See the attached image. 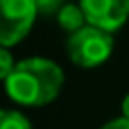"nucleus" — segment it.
I'll return each instance as SVG.
<instances>
[{
  "label": "nucleus",
  "mask_w": 129,
  "mask_h": 129,
  "mask_svg": "<svg viewBox=\"0 0 129 129\" xmlns=\"http://www.w3.org/2000/svg\"><path fill=\"white\" fill-rule=\"evenodd\" d=\"M100 129H129V120H127V118H116V120L102 125Z\"/></svg>",
  "instance_id": "nucleus-9"
},
{
  "label": "nucleus",
  "mask_w": 129,
  "mask_h": 129,
  "mask_svg": "<svg viewBox=\"0 0 129 129\" xmlns=\"http://www.w3.org/2000/svg\"><path fill=\"white\" fill-rule=\"evenodd\" d=\"M63 86V70L43 57L23 59L16 63L14 73L5 79L9 98L25 107L50 104Z\"/></svg>",
  "instance_id": "nucleus-1"
},
{
  "label": "nucleus",
  "mask_w": 129,
  "mask_h": 129,
  "mask_svg": "<svg viewBox=\"0 0 129 129\" xmlns=\"http://www.w3.org/2000/svg\"><path fill=\"white\" fill-rule=\"evenodd\" d=\"M2 7V27H0V43L2 48H11L14 43L23 41L39 14L34 0H0Z\"/></svg>",
  "instance_id": "nucleus-3"
},
{
  "label": "nucleus",
  "mask_w": 129,
  "mask_h": 129,
  "mask_svg": "<svg viewBox=\"0 0 129 129\" xmlns=\"http://www.w3.org/2000/svg\"><path fill=\"white\" fill-rule=\"evenodd\" d=\"M122 118L129 120V93L125 95V100H122Z\"/></svg>",
  "instance_id": "nucleus-10"
},
{
  "label": "nucleus",
  "mask_w": 129,
  "mask_h": 129,
  "mask_svg": "<svg viewBox=\"0 0 129 129\" xmlns=\"http://www.w3.org/2000/svg\"><path fill=\"white\" fill-rule=\"evenodd\" d=\"M0 129H32V125H29V120L23 113L5 109L0 113Z\"/></svg>",
  "instance_id": "nucleus-6"
},
{
  "label": "nucleus",
  "mask_w": 129,
  "mask_h": 129,
  "mask_svg": "<svg viewBox=\"0 0 129 129\" xmlns=\"http://www.w3.org/2000/svg\"><path fill=\"white\" fill-rule=\"evenodd\" d=\"M36 2V9L41 16H52V14H59L63 7H66V0H34Z\"/></svg>",
  "instance_id": "nucleus-7"
},
{
  "label": "nucleus",
  "mask_w": 129,
  "mask_h": 129,
  "mask_svg": "<svg viewBox=\"0 0 129 129\" xmlns=\"http://www.w3.org/2000/svg\"><path fill=\"white\" fill-rule=\"evenodd\" d=\"M14 68H16V63H14L11 54H9V48H0V77L7 79L14 73Z\"/></svg>",
  "instance_id": "nucleus-8"
},
{
  "label": "nucleus",
  "mask_w": 129,
  "mask_h": 129,
  "mask_svg": "<svg viewBox=\"0 0 129 129\" xmlns=\"http://www.w3.org/2000/svg\"><path fill=\"white\" fill-rule=\"evenodd\" d=\"M66 52H68V59L75 66H79V68H95V66H102L111 57V52H113V36H111V32H104L100 27L86 25L84 29H79V32L68 36Z\"/></svg>",
  "instance_id": "nucleus-2"
},
{
  "label": "nucleus",
  "mask_w": 129,
  "mask_h": 129,
  "mask_svg": "<svg viewBox=\"0 0 129 129\" xmlns=\"http://www.w3.org/2000/svg\"><path fill=\"white\" fill-rule=\"evenodd\" d=\"M57 20H59V25L68 32V34H75V32H79V29H84L88 23H86V16H84V11H82V7L79 5H66L59 14H57Z\"/></svg>",
  "instance_id": "nucleus-5"
},
{
  "label": "nucleus",
  "mask_w": 129,
  "mask_h": 129,
  "mask_svg": "<svg viewBox=\"0 0 129 129\" xmlns=\"http://www.w3.org/2000/svg\"><path fill=\"white\" fill-rule=\"evenodd\" d=\"M86 23L104 32H116L129 18V0H79Z\"/></svg>",
  "instance_id": "nucleus-4"
}]
</instances>
